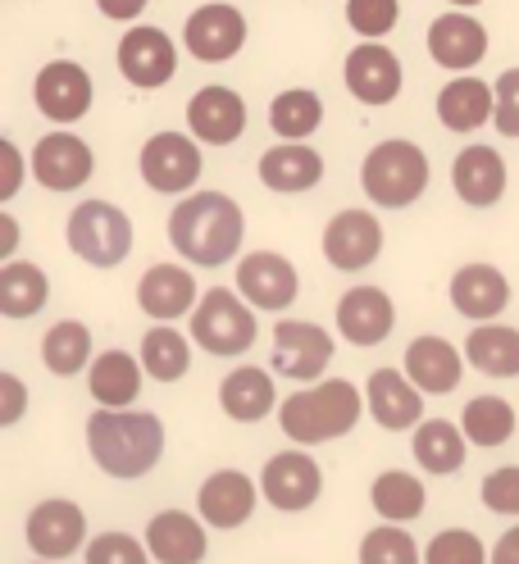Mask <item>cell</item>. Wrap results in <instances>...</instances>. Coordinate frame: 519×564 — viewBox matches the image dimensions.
<instances>
[{"mask_svg": "<svg viewBox=\"0 0 519 564\" xmlns=\"http://www.w3.org/2000/svg\"><path fill=\"white\" fill-rule=\"evenodd\" d=\"M241 205L224 192H192L179 209L169 215V241L187 264L219 269L241 251Z\"/></svg>", "mask_w": 519, "mask_h": 564, "instance_id": "6da1fadb", "label": "cell"}, {"mask_svg": "<svg viewBox=\"0 0 519 564\" xmlns=\"http://www.w3.org/2000/svg\"><path fill=\"white\" fill-rule=\"evenodd\" d=\"M87 446L100 474L142 478L164 455V423L151 410H96L87 419Z\"/></svg>", "mask_w": 519, "mask_h": 564, "instance_id": "7a4b0ae2", "label": "cell"}, {"mask_svg": "<svg viewBox=\"0 0 519 564\" xmlns=\"http://www.w3.org/2000/svg\"><path fill=\"white\" fill-rule=\"evenodd\" d=\"M360 392L356 382L346 378H328V382H315L305 392H292L283 405H279V423L283 433L301 446H320V442H333V437H346L360 423Z\"/></svg>", "mask_w": 519, "mask_h": 564, "instance_id": "3957f363", "label": "cell"}, {"mask_svg": "<svg viewBox=\"0 0 519 564\" xmlns=\"http://www.w3.org/2000/svg\"><path fill=\"white\" fill-rule=\"evenodd\" d=\"M360 187L374 205L383 209H406L424 196L429 187V155L414 141H383L374 147L360 164Z\"/></svg>", "mask_w": 519, "mask_h": 564, "instance_id": "277c9868", "label": "cell"}, {"mask_svg": "<svg viewBox=\"0 0 519 564\" xmlns=\"http://www.w3.org/2000/svg\"><path fill=\"white\" fill-rule=\"evenodd\" d=\"M68 246H74V256H83L91 269H115L132 251V224L110 200H83L74 215H68Z\"/></svg>", "mask_w": 519, "mask_h": 564, "instance_id": "5b68a950", "label": "cell"}, {"mask_svg": "<svg viewBox=\"0 0 519 564\" xmlns=\"http://www.w3.org/2000/svg\"><path fill=\"white\" fill-rule=\"evenodd\" d=\"M192 337L210 356H241L256 346V314L228 288H210L192 310Z\"/></svg>", "mask_w": 519, "mask_h": 564, "instance_id": "8992f818", "label": "cell"}, {"mask_svg": "<svg viewBox=\"0 0 519 564\" xmlns=\"http://www.w3.org/2000/svg\"><path fill=\"white\" fill-rule=\"evenodd\" d=\"M320 491H324V474H320V465L310 460L305 451L273 455V460L264 465V474H260V497L273 510H283V514L310 510L320 501Z\"/></svg>", "mask_w": 519, "mask_h": 564, "instance_id": "52a82bcc", "label": "cell"}, {"mask_svg": "<svg viewBox=\"0 0 519 564\" xmlns=\"http://www.w3.org/2000/svg\"><path fill=\"white\" fill-rule=\"evenodd\" d=\"M333 365V337L320 324L283 319L273 324V369L296 382H320V373Z\"/></svg>", "mask_w": 519, "mask_h": 564, "instance_id": "ba28073f", "label": "cell"}, {"mask_svg": "<svg viewBox=\"0 0 519 564\" xmlns=\"http://www.w3.org/2000/svg\"><path fill=\"white\" fill-rule=\"evenodd\" d=\"M142 178L155 192H192L201 178V147L183 132H155L142 147Z\"/></svg>", "mask_w": 519, "mask_h": 564, "instance_id": "9c48e42d", "label": "cell"}, {"mask_svg": "<svg viewBox=\"0 0 519 564\" xmlns=\"http://www.w3.org/2000/svg\"><path fill=\"white\" fill-rule=\"evenodd\" d=\"M173 68H179V51H173L169 32L160 28H128L123 42H119V74L142 87V91H155L173 78Z\"/></svg>", "mask_w": 519, "mask_h": 564, "instance_id": "30bf717a", "label": "cell"}, {"mask_svg": "<svg viewBox=\"0 0 519 564\" xmlns=\"http://www.w3.org/2000/svg\"><path fill=\"white\" fill-rule=\"evenodd\" d=\"M32 96L51 123H78L91 110V78L74 59H51L32 83Z\"/></svg>", "mask_w": 519, "mask_h": 564, "instance_id": "8fae6325", "label": "cell"}, {"mask_svg": "<svg viewBox=\"0 0 519 564\" xmlns=\"http://www.w3.org/2000/svg\"><path fill=\"white\" fill-rule=\"evenodd\" d=\"M378 251H383V228H378V219L369 209H342V215L324 228V256L342 273H356V269L374 264Z\"/></svg>", "mask_w": 519, "mask_h": 564, "instance_id": "7c38bea8", "label": "cell"}, {"mask_svg": "<svg viewBox=\"0 0 519 564\" xmlns=\"http://www.w3.org/2000/svg\"><path fill=\"white\" fill-rule=\"evenodd\" d=\"M91 169H96V155L74 132H51L37 141V151H32V173H37V183L51 192L83 187L91 178Z\"/></svg>", "mask_w": 519, "mask_h": 564, "instance_id": "4fadbf2b", "label": "cell"}, {"mask_svg": "<svg viewBox=\"0 0 519 564\" xmlns=\"http://www.w3.org/2000/svg\"><path fill=\"white\" fill-rule=\"evenodd\" d=\"M365 401L378 429L401 433V429H420L424 423V392L414 387L401 369H374L369 387H365Z\"/></svg>", "mask_w": 519, "mask_h": 564, "instance_id": "5bb4252c", "label": "cell"}, {"mask_svg": "<svg viewBox=\"0 0 519 564\" xmlns=\"http://www.w3.org/2000/svg\"><path fill=\"white\" fill-rule=\"evenodd\" d=\"M237 292L256 310H288L301 292V278L279 251H256L237 264Z\"/></svg>", "mask_w": 519, "mask_h": 564, "instance_id": "9a60e30c", "label": "cell"}, {"mask_svg": "<svg viewBox=\"0 0 519 564\" xmlns=\"http://www.w3.org/2000/svg\"><path fill=\"white\" fill-rule=\"evenodd\" d=\"M187 128L196 141L205 147H233L247 128V105L233 87H201L192 100H187Z\"/></svg>", "mask_w": 519, "mask_h": 564, "instance_id": "2e32d148", "label": "cell"}, {"mask_svg": "<svg viewBox=\"0 0 519 564\" xmlns=\"http://www.w3.org/2000/svg\"><path fill=\"white\" fill-rule=\"evenodd\" d=\"M183 42H187V55L205 64H224L247 46V19L233 6H201L183 28Z\"/></svg>", "mask_w": 519, "mask_h": 564, "instance_id": "e0dca14e", "label": "cell"}, {"mask_svg": "<svg viewBox=\"0 0 519 564\" xmlns=\"http://www.w3.org/2000/svg\"><path fill=\"white\" fill-rule=\"evenodd\" d=\"M87 542V514L74 501H42L28 514V546L42 560H68Z\"/></svg>", "mask_w": 519, "mask_h": 564, "instance_id": "ac0fdd59", "label": "cell"}, {"mask_svg": "<svg viewBox=\"0 0 519 564\" xmlns=\"http://www.w3.org/2000/svg\"><path fill=\"white\" fill-rule=\"evenodd\" d=\"M346 91L360 105H392L401 96V59L378 42L356 46L346 55Z\"/></svg>", "mask_w": 519, "mask_h": 564, "instance_id": "d6986e66", "label": "cell"}, {"mask_svg": "<svg viewBox=\"0 0 519 564\" xmlns=\"http://www.w3.org/2000/svg\"><path fill=\"white\" fill-rule=\"evenodd\" d=\"M392 324H397V310H392V296L383 288H352L337 301V328L352 346L388 341Z\"/></svg>", "mask_w": 519, "mask_h": 564, "instance_id": "ffe728a7", "label": "cell"}, {"mask_svg": "<svg viewBox=\"0 0 519 564\" xmlns=\"http://www.w3.org/2000/svg\"><path fill=\"white\" fill-rule=\"evenodd\" d=\"M406 378L429 397H446V392H456L461 387L465 360L446 337H414L406 346Z\"/></svg>", "mask_w": 519, "mask_h": 564, "instance_id": "44dd1931", "label": "cell"}, {"mask_svg": "<svg viewBox=\"0 0 519 564\" xmlns=\"http://www.w3.org/2000/svg\"><path fill=\"white\" fill-rule=\"evenodd\" d=\"M137 305H142L151 319H160V324L183 319L187 310L201 305L196 278H192L183 264H151V269L142 273V282H137Z\"/></svg>", "mask_w": 519, "mask_h": 564, "instance_id": "7402d4cb", "label": "cell"}, {"mask_svg": "<svg viewBox=\"0 0 519 564\" xmlns=\"http://www.w3.org/2000/svg\"><path fill=\"white\" fill-rule=\"evenodd\" d=\"M429 55L442 68H474L483 55H488V28L478 19H469L465 10H452L429 23Z\"/></svg>", "mask_w": 519, "mask_h": 564, "instance_id": "603a6c76", "label": "cell"}, {"mask_svg": "<svg viewBox=\"0 0 519 564\" xmlns=\"http://www.w3.org/2000/svg\"><path fill=\"white\" fill-rule=\"evenodd\" d=\"M196 510L210 528H241L256 510V482L241 469H219L201 482Z\"/></svg>", "mask_w": 519, "mask_h": 564, "instance_id": "cb8c5ba5", "label": "cell"}, {"mask_svg": "<svg viewBox=\"0 0 519 564\" xmlns=\"http://www.w3.org/2000/svg\"><path fill=\"white\" fill-rule=\"evenodd\" d=\"M452 305L474 324H493L497 314L510 305V282L493 264H465L452 278Z\"/></svg>", "mask_w": 519, "mask_h": 564, "instance_id": "d4e9b609", "label": "cell"}, {"mask_svg": "<svg viewBox=\"0 0 519 564\" xmlns=\"http://www.w3.org/2000/svg\"><path fill=\"white\" fill-rule=\"evenodd\" d=\"M452 183H456V196L465 205L488 209L506 192V160L493 147H465L452 164Z\"/></svg>", "mask_w": 519, "mask_h": 564, "instance_id": "484cf974", "label": "cell"}, {"mask_svg": "<svg viewBox=\"0 0 519 564\" xmlns=\"http://www.w3.org/2000/svg\"><path fill=\"white\" fill-rule=\"evenodd\" d=\"M147 551L160 564H201L205 560V528L187 510H160L147 523Z\"/></svg>", "mask_w": 519, "mask_h": 564, "instance_id": "4316f807", "label": "cell"}, {"mask_svg": "<svg viewBox=\"0 0 519 564\" xmlns=\"http://www.w3.org/2000/svg\"><path fill=\"white\" fill-rule=\"evenodd\" d=\"M497 115V87L483 78H452L437 96V119L452 132H474Z\"/></svg>", "mask_w": 519, "mask_h": 564, "instance_id": "83f0119b", "label": "cell"}, {"mask_svg": "<svg viewBox=\"0 0 519 564\" xmlns=\"http://www.w3.org/2000/svg\"><path fill=\"white\" fill-rule=\"evenodd\" d=\"M87 387L100 401V410H128L142 392V360H132L128 350H106L87 369Z\"/></svg>", "mask_w": 519, "mask_h": 564, "instance_id": "f1b7e54d", "label": "cell"}, {"mask_svg": "<svg viewBox=\"0 0 519 564\" xmlns=\"http://www.w3.org/2000/svg\"><path fill=\"white\" fill-rule=\"evenodd\" d=\"M324 178V155L315 147H269L260 155V183L269 192H310Z\"/></svg>", "mask_w": 519, "mask_h": 564, "instance_id": "f546056e", "label": "cell"}, {"mask_svg": "<svg viewBox=\"0 0 519 564\" xmlns=\"http://www.w3.org/2000/svg\"><path fill=\"white\" fill-rule=\"evenodd\" d=\"M219 401H224V414L237 419V423H260L273 405H279V392H273V378L256 365H241L224 378L219 387Z\"/></svg>", "mask_w": 519, "mask_h": 564, "instance_id": "4dcf8cb0", "label": "cell"}, {"mask_svg": "<svg viewBox=\"0 0 519 564\" xmlns=\"http://www.w3.org/2000/svg\"><path fill=\"white\" fill-rule=\"evenodd\" d=\"M465 360L488 378H519V328L483 324L465 341Z\"/></svg>", "mask_w": 519, "mask_h": 564, "instance_id": "1f68e13d", "label": "cell"}, {"mask_svg": "<svg viewBox=\"0 0 519 564\" xmlns=\"http://www.w3.org/2000/svg\"><path fill=\"white\" fill-rule=\"evenodd\" d=\"M465 429L446 419H424L420 429H414V460H420L424 474H456L465 465Z\"/></svg>", "mask_w": 519, "mask_h": 564, "instance_id": "d6a6232c", "label": "cell"}, {"mask_svg": "<svg viewBox=\"0 0 519 564\" xmlns=\"http://www.w3.org/2000/svg\"><path fill=\"white\" fill-rule=\"evenodd\" d=\"M369 501L378 510V519H388L397 528H406L410 519H420L424 506H429V491L424 482L414 478V474H401V469H388V474H378L374 487H369Z\"/></svg>", "mask_w": 519, "mask_h": 564, "instance_id": "836d02e7", "label": "cell"}, {"mask_svg": "<svg viewBox=\"0 0 519 564\" xmlns=\"http://www.w3.org/2000/svg\"><path fill=\"white\" fill-rule=\"evenodd\" d=\"M46 301H51V282L37 264L10 260L0 269V314H6V319H32Z\"/></svg>", "mask_w": 519, "mask_h": 564, "instance_id": "e575fe53", "label": "cell"}, {"mask_svg": "<svg viewBox=\"0 0 519 564\" xmlns=\"http://www.w3.org/2000/svg\"><path fill=\"white\" fill-rule=\"evenodd\" d=\"M42 360L55 378H74L91 365V333L78 319H60L46 337H42Z\"/></svg>", "mask_w": 519, "mask_h": 564, "instance_id": "d590c367", "label": "cell"}, {"mask_svg": "<svg viewBox=\"0 0 519 564\" xmlns=\"http://www.w3.org/2000/svg\"><path fill=\"white\" fill-rule=\"evenodd\" d=\"M324 123V100L315 91H305V87H292V91H279L269 105V128L279 132L283 141H301L310 137Z\"/></svg>", "mask_w": 519, "mask_h": 564, "instance_id": "8d00e7d4", "label": "cell"}, {"mask_svg": "<svg viewBox=\"0 0 519 564\" xmlns=\"http://www.w3.org/2000/svg\"><path fill=\"white\" fill-rule=\"evenodd\" d=\"M461 429H465V437H469L474 446L493 451V446L510 442V433L519 429V419H515L510 401H501V397H474V401L465 405Z\"/></svg>", "mask_w": 519, "mask_h": 564, "instance_id": "74e56055", "label": "cell"}, {"mask_svg": "<svg viewBox=\"0 0 519 564\" xmlns=\"http://www.w3.org/2000/svg\"><path fill=\"white\" fill-rule=\"evenodd\" d=\"M142 369L155 378V382H179L187 369H192V346L179 328H151L142 337Z\"/></svg>", "mask_w": 519, "mask_h": 564, "instance_id": "f35d334b", "label": "cell"}, {"mask_svg": "<svg viewBox=\"0 0 519 564\" xmlns=\"http://www.w3.org/2000/svg\"><path fill=\"white\" fill-rule=\"evenodd\" d=\"M360 564H424V551L406 528L397 523H378L360 542Z\"/></svg>", "mask_w": 519, "mask_h": 564, "instance_id": "ab89813d", "label": "cell"}, {"mask_svg": "<svg viewBox=\"0 0 519 564\" xmlns=\"http://www.w3.org/2000/svg\"><path fill=\"white\" fill-rule=\"evenodd\" d=\"M488 560H493V551H483V542L469 528H446L424 551V564H488Z\"/></svg>", "mask_w": 519, "mask_h": 564, "instance_id": "60d3db41", "label": "cell"}, {"mask_svg": "<svg viewBox=\"0 0 519 564\" xmlns=\"http://www.w3.org/2000/svg\"><path fill=\"white\" fill-rule=\"evenodd\" d=\"M401 19V0H346V23L360 37H388Z\"/></svg>", "mask_w": 519, "mask_h": 564, "instance_id": "b9f144b4", "label": "cell"}, {"mask_svg": "<svg viewBox=\"0 0 519 564\" xmlns=\"http://www.w3.org/2000/svg\"><path fill=\"white\" fill-rule=\"evenodd\" d=\"M87 564H151V555L132 533H100L87 542Z\"/></svg>", "mask_w": 519, "mask_h": 564, "instance_id": "7bdbcfd3", "label": "cell"}, {"mask_svg": "<svg viewBox=\"0 0 519 564\" xmlns=\"http://www.w3.org/2000/svg\"><path fill=\"white\" fill-rule=\"evenodd\" d=\"M483 506L493 514H519V469L515 465L493 469L483 478Z\"/></svg>", "mask_w": 519, "mask_h": 564, "instance_id": "ee69618b", "label": "cell"}, {"mask_svg": "<svg viewBox=\"0 0 519 564\" xmlns=\"http://www.w3.org/2000/svg\"><path fill=\"white\" fill-rule=\"evenodd\" d=\"M501 137H519V68H506L497 78V115H493Z\"/></svg>", "mask_w": 519, "mask_h": 564, "instance_id": "f6af8a7d", "label": "cell"}, {"mask_svg": "<svg viewBox=\"0 0 519 564\" xmlns=\"http://www.w3.org/2000/svg\"><path fill=\"white\" fill-rule=\"evenodd\" d=\"M28 410V387L14 378V373H0V423H19Z\"/></svg>", "mask_w": 519, "mask_h": 564, "instance_id": "bcb514c9", "label": "cell"}, {"mask_svg": "<svg viewBox=\"0 0 519 564\" xmlns=\"http://www.w3.org/2000/svg\"><path fill=\"white\" fill-rule=\"evenodd\" d=\"M0 160H6V183H0V200H10L23 183V160H19V147L14 141H0Z\"/></svg>", "mask_w": 519, "mask_h": 564, "instance_id": "7dc6e473", "label": "cell"}, {"mask_svg": "<svg viewBox=\"0 0 519 564\" xmlns=\"http://www.w3.org/2000/svg\"><path fill=\"white\" fill-rule=\"evenodd\" d=\"M96 6H100V14H106V19L128 23V19H137L147 10V0H96Z\"/></svg>", "mask_w": 519, "mask_h": 564, "instance_id": "c3c4849f", "label": "cell"}, {"mask_svg": "<svg viewBox=\"0 0 519 564\" xmlns=\"http://www.w3.org/2000/svg\"><path fill=\"white\" fill-rule=\"evenodd\" d=\"M488 564H519V523L510 528V533H501V542L493 546V560Z\"/></svg>", "mask_w": 519, "mask_h": 564, "instance_id": "681fc988", "label": "cell"}, {"mask_svg": "<svg viewBox=\"0 0 519 564\" xmlns=\"http://www.w3.org/2000/svg\"><path fill=\"white\" fill-rule=\"evenodd\" d=\"M14 241H19V224L10 215H0V256H14Z\"/></svg>", "mask_w": 519, "mask_h": 564, "instance_id": "f907efd6", "label": "cell"}, {"mask_svg": "<svg viewBox=\"0 0 519 564\" xmlns=\"http://www.w3.org/2000/svg\"><path fill=\"white\" fill-rule=\"evenodd\" d=\"M452 6H461V10H465V6H478V0H452Z\"/></svg>", "mask_w": 519, "mask_h": 564, "instance_id": "816d5d0a", "label": "cell"}, {"mask_svg": "<svg viewBox=\"0 0 519 564\" xmlns=\"http://www.w3.org/2000/svg\"><path fill=\"white\" fill-rule=\"evenodd\" d=\"M37 564H51V560H37Z\"/></svg>", "mask_w": 519, "mask_h": 564, "instance_id": "f5cc1de1", "label": "cell"}]
</instances>
